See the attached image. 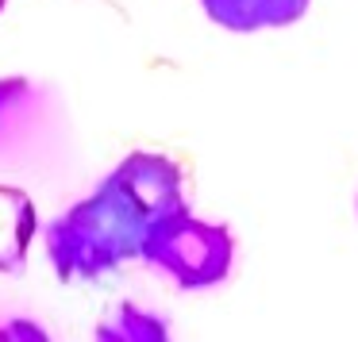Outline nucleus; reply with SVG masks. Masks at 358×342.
I'll return each mask as SVG.
<instances>
[{
  "label": "nucleus",
  "instance_id": "1",
  "mask_svg": "<svg viewBox=\"0 0 358 342\" xmlns=\"http://www.w3.org/2000/svg\"><path fill=\"white\" fill-rule=\"evenodd\" d=\"M150 211L108 173L85 200L47 227V258L62 281H96L143 254Z\"/></svg>",
  "mask_w": 358,
  "mask_h": 342
},
{
  "label": "nucleus",
  "instance_id": "2",
  "mask_svg": "<svg viewBox=\"0 0 358 342\" xmlns=\"http://www.w3.org/2000/svg\"><path fill=\"white\" fill-rule=\"evenodd\" d=\"M139 258L162 269L178 288L196 292L227 281L235 265V235L224 223L196 219L189 208H173L150 223Z\"/></svg>",
  "mask_w": 358,
  "mask_h": 342
},
{
  "label": "nucleus",
  "instance_id": "3",
  "mask_svg": "<svg viewBox=\"0 0 358 342\" xmlns=\"http://www.w3.org/2000/svg\"><path fill=\"white\" fill-rule=\"evenodd\" d=\"M66 139L55 93L35 81H0V170L43 165Z\"/></svg>",
  "mask_w": 358,
  "mask_h": 342
},
{
  "label": "nucleus",
  "instance_id": "4",
  "mask_svg": "<svg viewBox=\"0 0 358 342\" xmlns=\"http://www.w3.org/2000/svg\"><path fill=\"white\" fill-rule=\"evenodd\" d=\"M312 0H201L204 16L235 35H255L270 27H289L308 12Z\"/></svg>",
  "mask_w": 358,
  "mask_h": 342
},
{
  "label": "nucleus",
  "instance_id": "5",
  "mask_svg": "<svg viewBox=\"0 0 358 342\" xmlns=\"http://www.w3.org/2000/svg\"><path fill=\"white\" fill-rule=\"evenodd\" d=\"M96 339L101 342H166L170 327H166V319L139 311L135 304H120L108 319H101Z\"/></svg>",
  "mask_w": 358,
  "mask_h": 342
}]
</instances>
